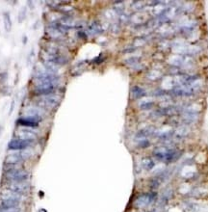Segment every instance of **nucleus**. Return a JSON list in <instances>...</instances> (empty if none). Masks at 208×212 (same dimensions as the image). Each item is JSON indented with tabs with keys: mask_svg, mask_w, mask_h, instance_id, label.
<instances>
[{
	"mask_svg": "<svg viewBox=\"0 0 208 212\" xmlns=\"http://www.w3.org/2000/svg\"><path fill=\"white\" fill-rule=\"evenodd\" d=\"M156 166L155 160L152 156H146L144 157L141 161V167L143 170L146 171V172H150L152 171Z\"/></svg>",
	"mask_w": 208,
	"mask_h": 212,
	"instance_id": "423d86ee",
	"label": "nucleus"
},
{
	"mask_svg": "<svg viewBox=\"0 0 208 212\" xmlns=\"http://www.w3.org/2000/svg\"><path fill=\"white\" fill-rule=\"evenodd\" d=\"M139 62H140V58L138 57H131L125 61V63L129 65H138Z\"/></svg>",
	"mask_w": 208,
	"mask_h": 212,
	"instance_id": "4468645a",
	"label": "nucleus"
},
{
	"mask_svg": "<svg viewBox=\"0 0 208 212\" xmlns=\"http://www.w3.org/2000/svg\"><path fill=\"white\" fill-rule=\"evenodd\" d=\"M23 159L20 156L19 154H15L12 155H8L5 158V164L7 165H19L20 162H22Z\"/></svg>",
	"mask_w": 208,
	"mask_h": 212,
	"instance_id": "6e6552de",
	"label": "nucleus"
},
{
	"mask_svg": "<svg viewBox=\"0 0 208 212\" xmlns=\"http://www.w3.org/2000/svg\"><path fill=\"white\" fill-rule=\"evenodd\" d=\"M29 173L21 168L5 173V178L9 183H22L27 182L29 179Z\"/></svg>",
	"mask_w": 208,
	"mask_h": 212,
	"instance_id": "f03ea898",
	"label": "nucleus"
},
{
	"mask_svg": "<svg viewBox=\"0 0 208 212\" xmlns=\"http://www.w3.org/2000/svg\"><path fill=\"white\" fill-rule=\"evenodd\" d=\"M14 106H15V101H13V103H12V105H11V110H10V114L13 112V108H14Z\"/></svg>",
	"mask_w": 208,
	"mask_h": 212,
	"instance_id": "dca6fc26",
	"label": "nucleus"
},
{
	"mask_svg": "<svg viewBox=\"0 0 208 212\" xmlns=\"http://www.w3.org/2000/svg\"><path fill=\"white\" fill-rule=\"evenodd\" d=\"M89 30H90V32L93 33V34H99V33L102 31L100 25H99L97 22H93V23H92V25L89 27Z\"/></svg>",
	"mask_w": 208,
	"mask_h": 212,
	"instance_id": "f8f14e48",
	"label": "nucleus"
},
{
	"mask_svg": "<svg viewBox=\"0 0 208 212\" xmlns=\"http://www.w3.org/2000/svg\"><path fill=\"white\" fill-rule=\"evenodd\" d=\"M18 21L19 22H22L23 20H24V18H26V10L25 9H23V10H21L20 12H19V15H18Z\"/></svg>",
	"mask_w": 208,
	"mask_h": 212,
	"instance_id": "2eb2a0df",
	"label": "nucleus"
},
{
	"mask_svg": "<svg viewBox=\"0 0 208 212\" xmlns=\"http://www.w3.org/2000/svg\"><path fill=\"white\" fill-rule=\"evenodd\" d=\"M153 106V103L151 101H149V102H143L141 105H140V108L142 110H150L152 108Z\"/></svg>",
	"mask_w": 208,
	"mask_h": 212,
	"instance_id": "ddd939ff",
	"label": "nucleus"
},
{
	"mask_svg": "<svg viewBox=\"0 0 208 212\" xmlns=\"http://www.w3.org/2000/svg\"><path fill=\"white\" fill-rule=\"evenodd\" d=\"M151 145L150 141L149 139H141V140H138V143H137V147L141 149H145L150 148Z\"/></svg>",
	"mask_w": 208,
	"mask_h": 212,
	"instance_id": "9d476101",
	"label": "nucleus"
},
{
	"mask_svg": "<svg viewBox=\"0 0 208 212\" xmlns=\"http://www.w3.org/2000/svg\"><path fill=\"white\" fill-rule=\"evenodd\" d=\"M35 142V140H22V139H13L8 144L9 150H25L30 148Z\"/></svg>",
	"mask_w": 208,
	"mask_h": 212,
	"instance_id": "7ed1b4c3",
	"label": "nucleus"
},
{
	"mask_svg": "<svg viewBox=\"0 0 208 212\" xmlns=\"http://www.w3.org/2000/svg\"><path fill=\"white\" fill-rule=\"evenodd\" d=\"M4 26H5V29L6 31H11L12 29V20H11V18H10V14L9 13H5L4 14Z\"/></svg>",
	"mask_w": 208,
	"mask_h": 212,
	"instance_id": "9b49d317",
	"label": "nucleus"
},
{
	"mask_svg": "<svg viewBox=\"0 0 208 212\" xmlns=\"http://www.w3.org/2000/svg\"><path fill=\"white\" fill-rule=\"evenodd\" d=\"M7 189H9L10 191L14 192L16 194L21 195L23 196L25 194L28 189H29V185L27 182H22V183H9Z\"/></svg>",
	"mask_w": 208,
	"mask_h": 212,
	"instance_id": "20e7f679",
	"label": "nucleus"
},
{
	"mask_svg": "<svg viewBox=\"0 0 208 212\" xmlns=\"http://www.w3.org/2000/svg\"><path fill=\"white\" fill-rule=\"evenodd\" d=\"M131 93H132V97L134 98H137V99L138 98H144L146 95L145 91L140 86H134L131 89Z\"/></svg>",
	"mask_w": 208,
	"mask_h": 212,
	"instance_id": "1a4fd4ad",
	"label": "nucleus"
},
{
	"mask_svg": "<svg viewBox=\"0 0 208 212\" xmlns=\"http://www.w3.org/2000/svg\"><path fill=\"white\" fill-rule=\"evenodd\" d=\"M183 154V152L174 147L163 146L155 148L152 150V157L164 164H173L176 162Z\"/></svg>",
	"mask_w": 208,
	"mask_h": 212,
	"instance_id": "f257e3e1",
	"label": "nucleus"
},
{
	"mask_svg": "<svg viewBox=\"0 0 208 212\" xmlns=\"http://www.w3.org/2000/svg\"><path fill=\"white\" fill-rule=\"evenodd\" d=\"M21 201L17 199H0V210L18 208Z\"/></svg>",
	"mask_w": 208,
	"mask_h": 212,
	"instance_id": "39448f33",
	"label": "nucleus"
},
{
	"mask_svg": "<svg viewBox=\"0 0 208 212\" xmlns=\"http://www.w3.org/2000/svg\"><path fill=\"white\" fill-rule=\"evenodd\" d=\"M42 102L44 106L54 107V106H56L59 103V98L51 93V95H48V96H43V98H42Z\"/></svg>",
	"mask_w": 208,
	"mask_h": 212,
	"instance_id": "0eeeda50",
	"label": "nucleus"
},
{
	"mask_svg": "<svg viewBox=\"0 0 208 212\" xmlns=\"http://www.w3.org/2000/svg\"><path fill=\"white\" fill-rule=\"evenodd\" d=\"M141 212H151V211H148V210H143V211H141Z\"/></svg>",
	"mask_w": 208,
	"mask_h": 212,
	"instance_id": "f3484780",
	"label": "nucleus"
}]
</instances>
